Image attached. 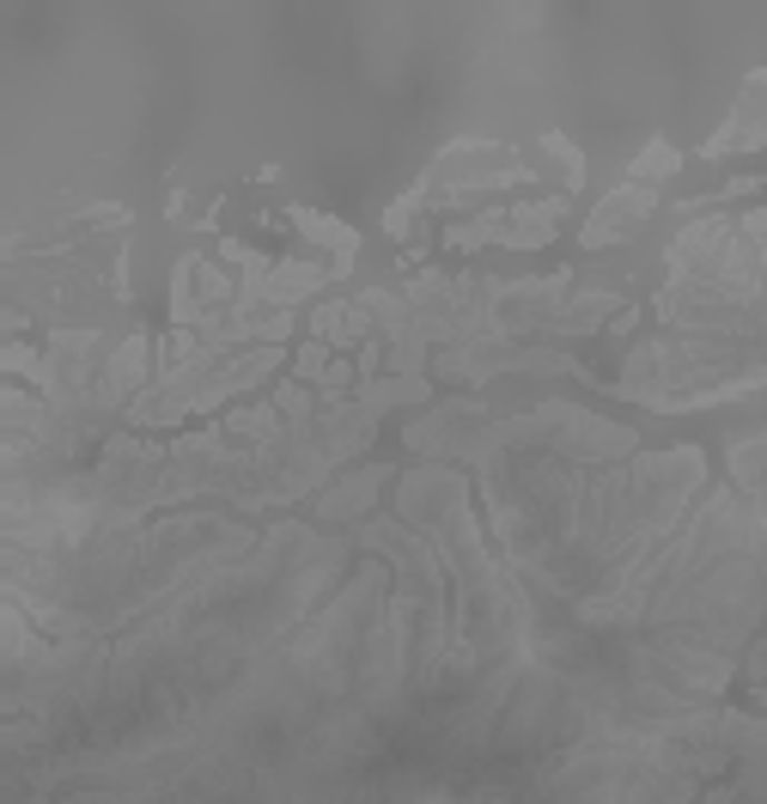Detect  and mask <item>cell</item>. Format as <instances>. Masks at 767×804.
I'll return each instance as SVG.
<instances>
[{"instance_id":"5b68a950","label":"cell","mask_w":767,"mask_h":804,"mask_svg":"<svg viewBox=\"0 0 767 804\" xmlns=\"http://www.w3.org/2000/svg\"><path fill=\"white\" fill-rule=\"evenodd\" d=\"M737 147H749V135H731V128H725V135L707 140V159H725V153H737ZM756 147H767V122L756 128Z\"/></svg>"},{"instance_id":"277c9868","label":"cell","mask_w":767,"mask_h":804,"mask_svg":"<svg viewBox=\"0 0 767 804\" xmlns=\"http://www.w3.org/2000/svg\"><path fill=\"white\" fill-rule=\"evenodd\" d=\"M676 165H682V153L665 147V140H652V147H646L640 159H633V171H628V177H640V189H646V184H665Z\"/></svg>"},{"instance_id":"6da1fadb","label":"cell","mask_w":767,"mask_h":804,"mask_svg":"<svg viewBox=\"0 0 767 804\" xmlns=\"http://www.w3.org/2000/svg\"><path fill=\"white\" fill-rule=\"evenodd\" d=\"M652 189H616V196H609L603 207H597L591 214V226H584V244H591V251H603V244H616V238H628V232H640V219L652 214Z\"/></svg>"},{"instance_id":"3957f363","label":"cell","mask_w":767,"mask_h":804,"mask_svg":"<svg viewBox=\"0 0 767 804\" xmlns=\"http://www.w3.org/2000/svg\"><path fill=\"white\" fill-rule=\"evenodd\" d=\"M298 232H305V238H317V244H330V251H342V256H354V232L342 226V219H330V214H305V207H298Z\"/></svg>"},{"instance_id":"7a4b0ae2","label":"cell","mask_w":767,"mask_h":804,"mask_svg":"<svg viewBox=\"0 0 767 804\" xmlns=\"http://www.w3.org/2000/svg\"><path fill=\"white\" fill-rule=\"evenodd\" d=\"M567 214V202H537V207H518L512 219H505L500 244H518V251H530V244H549L554 219Z\"/></svg>"}]
</instances>
